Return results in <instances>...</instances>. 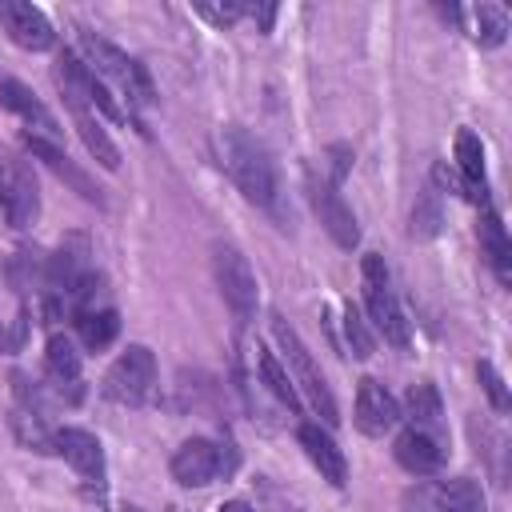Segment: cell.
I'll return each instance as SVG.
<instances>
[{
    "label": "cell",
    "instance_id": "cell-1",
    "mask_svg": "<svg viewBox=\"0 0 512 512\" xmlns=\"http://www.w3.org/2000/svg\"><path fill=\"white\" fill-rule=\"evenodd\" d=\"M220 160L232 176V184L244 192V200L260 204V208H272L276 204V164L268 156V148L244 132V128H224L220 132Z\"/></svg>",
    "mask_w": 512,
    "mask_h": 512
},
{
    "label": "cell",
    "instance_id": "cell-2",
    "mask_svg": "<svg viewBox=\"0 0 512 512\" xmlns=\"http://www.w3.org/2000/svg\"><path fill=\"white\" fill-rule=\"evenodd\" d=\"M272 336H276V344H280V352H284V368H288V376H292V384H296V396H304V400L312 404V412H316L324 424H336V420H340L336 396H332L324 372L316 368L312 352L304 348V340L296 336V328H292L280 312L272 316Z\"/></svg>",
    "mask_w": 512,
    "mask_h": 512
},
{
    "label": "cell",
    "instance_id": "cell-3",
    "mask_svg": "<svg viewBox=\"0 0 512 512\" xmlns=\"http://www.w3.org/2000/svg\"><path fill=\"white\" fill-rule=\"evenodd\" d=\"M360 284H364V320H372L376 336H384V344L392 348H408L412 344V328H408V316L388 284V268L376 252H368L360 260Z\"/></svg>",
    "mask_w": 512,
    "mask_h": 512
},
{
    "label": "cell",
    "instance_id": "cell-4",
    "mask_svg": "<svg viewBox=\"0 0 512 512\" xmlns=\"http://www.w3.org/2000/svg\"><path fill=\"white\" fill-rule=\"evenodd\" d=\"M80 52H84V64H88L100 80H112L128 100H136V104H152V100H156V92H152V80H148L144 64H140V60H132L128 52H120L116 44H108L104 36H96V32L80 28Z\"/></svg>",
    "mask_w": 512,
    "mask_h": 512
},
{
    "label": "cell",
    "instance_id": "cell-5",
    "mask_svg": "<svg viewBox=\"0 0 512 512\" xmlns=\"http://www.w3.org/2000/svg\"><path fill=\"white\" fill-rule=\"evenodd\" d=\"M156 392V356L144 344H128L104 372V396L124 408L148 404Z\"/></svg>",
    "mask_w": 512,
    "mask_h": 512
},
{
    "label": "cell",
    "instance_id": "cell-6",
    "mask_svg": "<svg viewBox=\"0 0 512 512\" xmlns=\"http://www.w3.org/2000/svg\"><path fill=\"white\" fill-rule=\"evenodd\" d=\"M212 272H216V288L224 296V304L232 308V316L240 324H248L256 316V304H260V288H256V272L252 264L244 260L240 248L232 244H216L212 248Z\"/></svg>",
    "mask_w": 512,
    "mask_h": 512
},
{
    "label": "cell",
    "instance_id": "cell-7",
    "mask_svg": "<svg viewBox=\"0 0 512 512\" xmlns=\"http://www.w3.org/2000/svg\"><path fill=\"white\" fill-rule=\"evenodd\" d=\"M52 80H56L60 96H76V100H84L92 112H100V116L124 124V108L108 96V84H104V80H100L76 52L64 48V52L56 56V64H52Z\"/></svg>",
    "mask_w": 512,
    "mask_h": 512
},
{
    "label": "cell",
    "instance_id": "cell-8",
    "mask_svg": "<svg viewBox=\"0 0 512 512\" xmlns=\"http://www.w3.org/2000/svg\"><path fill=\"white\" fill-rule=\"evenodd\" d=\"M0 208L12 228H32L40 216V184L24 156H0Z\"/></svg>",
    "mask_w": 512,
    "mask_h": 512
},
{
    "label": "cell",
    "instance_id": "cell-9",
    "mask_svg": "<svg viewBox=\"0 0 512 512\" xmlns=\"http://www.w3.org/2000/svg\"><path fill=\"white\" fill-rule=\"evenodd\" d=\"M308 200H312V208H316V216H320L324 232H328L340 248H356V244H360L356 216H352V208L344 204L340 188H336V184H328V176L308 172Z\"/></svg>",
    "mask_w": 512,
    "mask_h": 512
},
{
    "label": "cell",
    "instance_id": "cell-10",
    "mask_svg": "<svg viewBox=\"0 0 512 512\" xmlns=\"http://www.w3.org/2000/svg\"><path fill=\"white\" fill-rule=\"evenodd\" d=\"M172 480L176 484H184V488H204V484H212L220 472H228L232 468V460H224V452H220V444H212V440H204V436H192V440H184L176 452H172Z\"/></svg>",
    "mask_w": 512,
    "mask_h": 512
},
{
    "label": "cell",
    "instance_id": "cell-11",
    "mask_svg": "<svg viewBox=\"0 0 512 512\" xmlns=\"http://www.w3.org/2000/svg\"><path fill=\"white\" fill-rule=\"evenodd\" d=\"M0 24H4L8 40L28 48V52H44V48L56 44V32H52L48 16L28 0H0Z\"/></svg>",
    "mask_w": 512,
    "mask_h": 512
},
{
    "label": "cell",
    "instance_id": "cell-12",
    "mask_svg": "<svg viewBox=\"0 0 512 512\" xmlns=\"http://www.w3.org/2000/svg\"><path fill=\"white\" fill-rule=\"evenodd\" d=\"M400 400L380 384V380H360V388H356V428L364 432V436H384V432H392L396 424H400Z\"/></svg>",
    "mask_w": 512,
    "mask_h": 512
},
{
    "label": "cell",
    "instance_id": "cell-13",
    "mask_svg": "<svg viewBox=\"0 0 512 512\" xmlns=\"http://www.w3.org/2000/svg\"><path fill=\"white\" fill-rule=\"evenodd\" d=\"M52 444L72 464V472L80 480H88V484H100L104 480V448H100V440L92 432H84V428H60L52 436Z\"/></svg>",
    "mask_w": 512,
    "mask_h": 512
},
{
    "label": "cell",
    "instance_id": "cell-14",
    "mask_svg": "<svg viewBox=\"0 0 512 512\" xmlns=\"http://www.w3.org/2000/svg\"><path fill=\"white\" fill-rule=\"evenodd\" d=\"M24 148L36 156V160H44L72 192H80L88 204H104V196H100V188L92 184V176L88 172H80L72 160H68V152L60 148V144H52V140H44V136H36V132H24Z\"/></svg>",
    "mask_w": 512,
    "mask_h": 512
},
{
    "label": "cell",
    "instance_id": "cell-15",
    "mask_svg": "<svg viewBox=\"0 0 512 512\" xmlns=\"http://www.w3.org/2000/svg\"><path fill=\"white\" fill-rule=\"evenodd\" d=\"M44 372H48V380H52V388L68 400V404H76L80 400V392H84V380H80V352H76V344L68 340V336H48V348H44Z\"/></svg>",
    "mask_w": 512,
    "mask_h": 512
},
{
    "label": "cell",
    "instance_id": "cell-16",
    "mask_svg": "<svg viewBox=\"0 0 512 512\" xmlns=\"http://www.w3.org/2000/svg\"><path fill=\"white\" fill-rule=\"evenodd\" d=\"M296 440H300L304 456L320 468V476H324L328 484H336V488L348 484V460H344V452L336 448V440L328 436V428H320V424H300V428H296Z\"/></svg>",
    "mask_w": 512,
    "mask_h": 512
},
{
    "label": "cell",
    "instance_id": "cell-17",
    "mask_svg": "<svg viewBox=\"0 0 512 512\" xmlns=\"http://www.w3.org/2000/svg\"><path fill=\"white\" fill-rule=\"evenodd\" d=\"M64 108H68V116H72V124H76V132H80L84 148L92 152V160H96L100 168L116 172V168H120V152H116L112 136L104 132L100 116H96V112H92V108H88L84 100H76V96H64Z\"/></svg>",
    "mask_w": 512,
    "mask_h": 512
},
{
    "label": "cell",
    "instance_id": "cell-18",
    "mask_svg": "<svg viewBox=\"0 0 512 512\" xmlns=\"http://www.w3.org/2000/svg\"><path fill=\"white\" fill-rule=\"evenodd\" d=\"M0 104L8 108V112H16L24 124H36V136H44V140H60V128H56V120H52V112L36 100V92L28 88V84H20V80H0Z\"/></svg>",
    "mask_w": 512,
    "mask_h": 512
},
{
    "label": "cell",
    "instance_id": "cell-19",
    "mask_svg": "<svg viewBox=\"0 0 512 512\" xmlns=\"http://www.w3.org/2000/svg\"><path fill=\"white\" fill-rule=\"evenodd\" d=\"M392 452H396V464L404 472H412V476H428V472H436L444 464V440H436L428 432H416V428L400 432Z\"/></svg>",
    "mask_w": 512,
    "mask_h": 512
},
{
    "label": "cell",
    "instance_id": "cell-20",
    "mask_svg": "<svg viewBox=\"0 0 512 512\" xmlns=\"http://www.w3.org/2000/svg\"><path fill=\"white\" fill-rule=\"evenodd\" d=\"M456 164H460V184H464V192H468L476 204L488 208V188H484V144H480V136L468 132V128L456 136Z\"/></svg>",
    "mask_w": 512,
    "mask_h": 512
},
{
    "label": "cell",
    "instance_id": "cell-21",
    "mask_svg": "<svg viewBox=\"0 0 512 512\" xmlns=\"http://www.w3.org/2000/svg\"><path fill=\"white\" fill-rule=\"evenodd\" d=\"M404 412H408L416 432H428V436L444 440V404H440V392L432 384H412L408 396H404Z\"/></svg>",
    "mask_w": 512,
    "mask_h": 512
},
{
    "label": "cell",
    "instance_id": "cell-22",
    "mask_svg": "<svg viewBox=\"0 0 512 512\" xmlns=\"http://www.w3.org/2000/svg\"><path fill=\"white\" fill-rule=\"evenodd\" d=\"M72 320H76V336H80V344L92 348V352L108 348V344L116 340V332H120V316H116V308H108V304H100V308H84V312H76Z\"/></svg>",
    "mask_w": 512,
    "mask_h": 512
},
{
    "label": "cell",
    "instance_id": "cell-23",
    "mask_svg": "<svg viewBox=\"0 0 512 512\" xmlns=\"http://www.w3.org/2000/svg\"><path fill=\"white\" fill-rule=\"evenodd\" d=\"M436 512H488V500H484V488L472 480V476H456V480H444L436 488Z\"/></svg>",
    "mask_w": 512,
    "mask_h": 512
},
{
    "label": "cell",
    "instance_id": "cell-24",
    "mask_svg": "<svg viewBox=\"0 0 512 512\" xmlns=\"http://www.w3.org/2000/svg\"><path fill=\"white\" fill-rule=\"evenodd\" d=\"M480 252L488 256V264L496 268V276L508 284V256H512V244H508V232H504V224H500V216L492 212V208H484L480 212Z\"/></svg>",
    "mask_w": 512,
    "mask_h": 512
},
{
    "label": "cell",
    "instance_id": "cell-25",
    "mask_svg": "<svg viewBox=\"0 0 512 512\" xmlns=\"http://www.w3.org/2000/svg\"><path fill=\"white\" fill-rule=\"evenodd\" d=\"M256 368H260V380H264V388L288 408V412H300V396H296V384H292V376H288V368H284V360L276 356V352H264V348H256Z\"/></svg>",
    "mask_w": 512,
    "mask_h": 512
},
{
    "label": "cell",
    "instance_id": "cell-26",
    "mask_svg": "<svg viewBox=\"0 0 512 512\" xmlns=\"http://www.w3.org/2000/svg\"><path fill=\"white\" fill-rule=\"evenodd\" d=\"M472 16H476V40L484 44V48H496V44H504V36H508V12L500 8V4H488V0H480L476 8H472Z\"/></svg>",
    "mask_w": 512,
    "mask_h": 512
},
{
    "label": "cell",
    "instance_id": "cell-27",
    "mask_svg": "<svg viewBox=\"0 0 512 512\" xmlns=\"http://www.w3.org/2000/svg\"><path fill=\"white\" fill-rule=\"evenodd\" d=\"M344 336H348V348H352L356 360H368L376 352V332L368 328V320H364V312L356 304L344 308Z\"/></svg>",
    "mask_w": 512,
    "mask_h": 512
},
{
    "label": "cell",
    "instance_id": "cell-28",
    "mask_svg": "<svg viewBox=\"0 0 512 512\" xmlns=\"http://www.w3.org/2000/svg\"><path fill=\"white\" fill-rule=\"evenodd\" d=\"M440 232V200H436V192L428 188V192H420V200H416V208H412V236L416 240H432Z\"/></svg>",
    "mask_w": 512,
    "mask_h": 512
},
{
    "label": "cell",
    "instance_id": "cell-29",
    "mask_svg": "<svg viewBox=\"0 0 512 512\" xmlns=\"http://www.w3.org/2000/svg\"><path fill=\"white\" fill-rule=\"evenodd\" d=\"M476 376H480V384H484V392H488L492 408H496V412H508V388H504L500 372H496L488 360H480V364H476Z\"/></svg>",
    "mask_w": 512,
    "mask_h": 512
},
{
    "label": "cell",
    "instance_id": "cell-30",
    "mask_svg": "<svg viewBox=\"0 0 512 512\" xmlns=\"http://www.w3.org/2000/svg\"><path fill=\"white\" fill-rule=\"evenodd\" d=\"M196 12L204 16V20H212L216 28H228V24H236L244 12H248V4H208V0H196Z\"/></svg>",
    "mask_w": 512,
    "mask_h": 512
},
{
    "label": "cell",
    "instance_id": "cell-31",
    "mask_svg": "<svg viewBox=\"0 0 512 512\" xmlns=\"http://www.w3.org/2000/svg\"><path fill=\"white\" fill-rule=\"evenodd\" d=\"M328 156H332V168H328V184H344V176H348V164H352V148L348 144H332L328 148Z\"/></svg>",
    "mask_w": 512,
    "mask_h": 512
},
{
    "label": "cell",
    "instance_id": "cell-32",
    "mask_svg": "<svg viewBox=\"0 0 512 512\" xmlns=\"http://www.w3.org/2000/svg\"><path fill=\"white\" fill-rule=\"evenodd\" d=\"M220 512H252V508H248L244 500H224V504H220Z\"/></svg>",
    "mask_w": 512,
    "mask_h": 512
},
{
    "label": "cell",
    "instance_id": "cell-33",
    "mask_svg": "<svg viewBox=\"0 0 512 512\" xmlns=\"http://www.w3.org/2000/svg\"><path fill=\"white\" fill-rule=\"evenodd\" d=\"M124 512H144V508H136V504H128V508H124Z\"/></svg>",
    "mask_w": 512,
    "mask_h": 512
}]
</instances>
